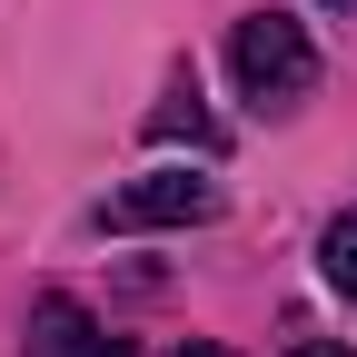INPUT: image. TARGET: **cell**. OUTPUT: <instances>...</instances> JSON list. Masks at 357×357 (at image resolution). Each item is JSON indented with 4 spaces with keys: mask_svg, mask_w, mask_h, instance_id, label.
I'll use <instances>...</instances> for the list:
<instances>
[{
    "mask_svg": "<svg viewBox=\"0 0 357 357\" xmlns=\"http://www.w3.org/2000/svg\"><path fill=\"white\" fill-rule=\"evenodd\" d=\"M288 357H357V347H288Z\"/></svg>",
    "mask_w": 357,
    "mask_h": 357,
    "instance_id": "obj_7",
    "label": "cell"
},
{
    "mask_svg": "<svg viewBox=\"0 0 357 357\" xmlns=\"http://www.w3.org/2000/svg\"><path fill=\"white\" fill-rule=\"evenodd\" d=\"M318 268H328V288H337V298L357 307V208L318 229Z\"/></svg>",
    "mask_w": 357,
    "mask_h": 357,
    "instance_id": "obj_4",
    "label": "cell"
},
{
    "mask_svg": "<svg viewBox=\"0 0 357 357\" xmlns=\"http://www.w3.org/2000/svg\"><path fill=\"white\" fill-rule=\"evenodd\" d=\"M149 129H159V139H199V149H218V119L199 109V89H178L169 109H149Z\"/></svg>",
    "mask_w": 357,
    "mask_h": 357,
    "instance_id": "obj_5",
    "label": "cell"
},
{
    "mask_svg": "<svg viewBox=\"0 0 357 357\" xmlns=\"http://www.w3.org/2000/svg\"><path fill=\"white\" fill-rule=\"evenodd\" d=\"M337 10H347V0H337Z\"/></svg>",
    "mask_w": 357,
    "mask_h": 357,
    "instance_id": "obj_8",
    "label": "cell"
},
{
    "mask_svg": "<svg viewBox=\"0 0 357 357\" xmlns=\"http://www.w3.org/2000/svg\"><path fill=\"white\" fill-rule=\"evenodd\" d=\"M178 357H229V347H208V337H189V347H178Z\"/></svg>",
    "mask_w": 357,
    "mask_h": 357,
    "instance_id": "obj_6",
    "label": "cell"
},
{
    "mask_svg": "<svg viewBox=\"0 0 357 357\" xmlns=\"http://www.w3.org/2000/svg\"><path fill=\"white\" fill-rule=\"evenodd\" d=\"M199 218H218V189L199 169H149L100 199V229H199Z\"/></svg>",
    "mask_w": 357,
    "mask_h": 357,
    "instance_id": "obj_2",
    "label": "cell"
},
{
    "mask_svg": "<svg viewBox=\"0 0 357 357\" xmlns=\"http://www.w3.org/2000/svg\"><path fill=\"white\" fill-rule=\"evenodd\" d=\"M20 357H129L100 318H89V307H70V298H50L30 318V337H20Z\"/></svg>",
    "mask_w": 357,
    "mask_h": 357,
    "instance_id": "obj_3",
    "label": "cell"
},
{
    "mask_svg": "<svg viewBox=\"0 0 357 357\" xmlns=\"http://www.w3.org/2000/svg\"><path fill=\"white\" fill-rule=\"evenodd\" d=\"M229 70H238V89L258 109H298L307 89H318V50H307V30L288 10H248L229 30Z\"/></svg>",
    "mask_w": 357,
    "mask_h": 357,
    "instance_id": "obj_1",
    "label": "cell"
}]
</instances>
